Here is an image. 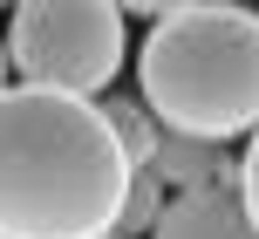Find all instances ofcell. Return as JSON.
I'll return each mask as SVG.
<instances>
[{
    "label": "cell",
    "mask_w": 259,
    "mask_h": 239,
    "mask_svg": "<svg viewBox=\"0 0 259 239\" xmlns=\"http://www.w3.org/2000/svg\"><path fill=\"white\" fill-rule=\"evenodd\" d=\"M123 185L130 157L89 96L0 89V239H103Z\"/></svg>",
    "instance_id": "6da1fadb"
},
{
    "label": "cell",
    "mask_w": 259,
    "mask_h": 239,
    "mask_svg": "<svg viewBox=\"0 0 259 239\" xmlns=\"http://www.w3.org/2000/svg\"><path fill=\"white\" fill-rule=\"evenodd\" d=\"M137 103L164 130L232 144L259 123V7L184 0L137 48Z\"/></svg>",
    "instance_id": "7a4b0ae2"
},
{
    "label": "cell",
    "mask_w": 259,
    "mask_h": 239,
    "mask_svg": "<svg viewBox=\"0 0 259 239\" xmlns=\"http://www.w3.org/2000/svg\"><path fill=\"white\" fill-rule=\"evenodd\" d=\"M7 68L41 89L96 96L123 68V7L116 0H14Z\"/></svg>",
    "instance_id": "3957f363"
},
{
    "label": "cell",
    "mask_w": 259,
    "mask_h": 239,
    "mask_svg": "<svg viewBox=\"0 0 259 239\" xmlns=\"http://www.w3.org/2000/svg\"><path fill=\"white\" fill-rule=\"evenodd\" d=\"M150 239H259L246 205H239L232 178L225 185H198V191H170L164 212H157Z\"/></svg>",
    "instance_id": "277c9868"
},
{
    "label": "cell",
    "mask_w": 259,
    "mask_h": 239,
    "mask_svg": "<svg viewBox=\"0 0 259 239\" xmlns=\"http://www.w3.org/2000/svg\"><path fill=\"white\" fill-rule=\"evenodd\" d=\"M143 164L164 178V191L225 185V178L239 171V164L225 157V144H211V137H184V130H157V144H150V157H143Z\"/></svg>",
    "instance_id": "5b68a950"
},
{
    "label": "cell",
    "mask_w": 259,
    "mask_h": 239,
    "mask_svg": "<svg viewBox=\"0 0 259 239\" xmlns=\"http://www.w3.org/2000/svg\"><path fill=\"white\" fill-rule=\"evenodd\" d=\"M157 212H164V178L150 171V164H130V185H123V205H116V239H137L157 226Z\"/></svg>",
    "instance_id": "8992f818"
},
{
    "label": "cell",
    "mask_w": 259,
    "mask_h": 239,
    "mask_svg": "<svg viewBox=\"0 0 259 239\" xmlns=\"http://www.w3.org/2000/svg\"><path fill=\"white\" fill-rule=\"evenodd\" d=\"M103 116H109V130H116V144H123V157H130V164H143V157H150V144H157V130H164V123H157L150 109L137 103V96H116V103H103Z\"/></svg>",
    "instance_id": "52a82bcc"
},
{
    "label": "cell",
    "mask_w": 259,
    "mask_h": 239,
    "mask_svg": "<svg viewBox=\"0 0 259 239\" xmlns=\"http://www.w3.org/2000/svg\"><path fill=\"white\" fill-rule=\"evenodd\" d=\"M252 144H246V157H239V171H232V191H239V205H246V219H252V232H259V123H252Z\"/></svg>",
    "instance_id": "ba28073f"
},
{
    "label": "cell",
    "mask_w": 259,
    "mask_h": 239,
    "mask_svg": "<svg viewBox=\"0 0 259 239\" xmlns=\"http://www.w3.org/2000/svg\"><path fill=\"white\" fill-rule=\"evenodd\" d=\"M123 14H143V21H157V14H170V7H184V0H116Z\"/></svg>",
    "instance_id": "9c48e42d"
},
{
    "label": "cell",
    "mask_w": 259,
    "mask_h": 239,
    "mask_svg": "<svg viewBox=\"0 0 259 239\" xmlns=\"http://www.w3.org/2000/svg\"><path fill=\"white\" fill-rule=\"evenodd\" d=\"M7 82H14V68H7V41H0V89H7Z\"/></svg>",
    "instance_id": "30bf717a"
},
{
    "label": "cell",
    "mask_w": 259,
    "mask_h": 239,
    "mask_svg": "<svg viewBox=\"0 0 259 239\" xmlns=\"http://www.w3.org/2000/svg\"><path fill=\"white\" fill-rule=\"evenodd\" d=\"M0 7H14V0H0Z\"/></svg>",
    "instance_id": "8fae6325"
},
{
    "label": "cell",
    "mask_w": 259,
    "mask_h": 239,
    "mask_svg": "<svg viewBox=\"0 0 259 239\" xmlns=\"http://www.w3.org/2000/svg\"><path fill=\"white\" fill-rule=\"evenodd\" d=\"M103 239H116V232H103Z\"/></svg>",
    "instance_id": "7c38bea8"
}]
</instances>
